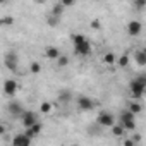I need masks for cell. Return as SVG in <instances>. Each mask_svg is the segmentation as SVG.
Masks as SVG:
<instances>
[{
    "label": "cell",
    "instance_id": "cell-1",
    "mask_svg": "<svg viewBox=\"0 0 146 146\" xmlns=\"http://www.w3.org/2000/svg\"><path fill=\"white\" fill-rule=\"evenodd\" d=\"M72 43H74V53L86 57L91 53V43L84 35H72Z\"/></svg>",
    "mask_w": 146,
    "mask_h": 146
},
{
    "label": "cell",
    "instance_id": "cell-2",
    "mask_svg": "<svg viewBox=\"0 0 146 146\" xmlns=\"http://www.w3.org/2000/svg\"><path fill=\"white\" fill-rule=\"evenodd\" d=\"M129 90H131L132 98H141L143 93H144V90H146V78H144V76L134 78V79L131 81V84H129Z\"/></svg>",
    "mask_w": 146,
    "mask_h": 146
},
{
    "label": "cell",
    "instance_id": "cell-3",
    "mask_svg": "<svg viewBox=\"0 0 146 146\" xmlns=\"http://www.w3.org/2000/svg\"><path fill=\"white\" fill-rule=\"evenodd\" d=\"M120 125H122V129L124 131H134L136 129V119H134V115L131 113V112H122V115H120V122H119Z\"/></svg>",
    "mask_w": 146,
    "mask_h": 146
},
{
    "label": "cell",
    "instance_id": "cell-4",
    "mask_svg": "<svg viewBox=\"0 0 146 146\" xmlns=\"http://www.w3.org/2000/svg\"><path fill=\"white\" fill-rule=\"evenodd\" d=\"M17 64H19V58H17L16 52H7L5 57H4V65L11 72H17Z\"/></svg>",
    "mask_w": 146,
    "mask_h": 146
},
{
    "label": "cell",
    "instance_id": "cell-5",
    "mask_svg": "<svg viewBox=\"0 0 146 146\" xmlns=\"http://www.w3.org/2000/svg\"><path fill=\"white\" fill-rule=\"evenodd\" d=\"M76 103H78V108L79 110H83V112H88V110H93L95 108V102L90 98V96H86V95H79L78 98H76Z\"/></svg>",
    "mask_w": 146,
    "mask_h": 146
},
{
    "label": "cell",
    "instance_id": "cell-6",
    "mask_svg": "<svg viewBox=\"0 0 146 146\" xmlns=\"http://www.w3.org/2000/svg\"><path fill=\"white\" fill-rule=\"evenodd\" d=\"M36 122H38V119H36L35 112H31V110H24V112L21 113V124H23L24 129H29V127L35 125Z\"/></svg>",
    "mask_w": 146,
    "mask_h": 146
},
{
    "label": "cell",
    "instance_id": "cell-7",
    "mask_svg": "<svg viewBox=\"0 0 146 146\" xmlns=\"http://www.w3.org/2000/svg\"><path fill=\"white\" fill-rule=\"evenodd\" d=\"M96 124H98L100 127H112V125L115 124V117H113L110 112H102V113L98 115V119H96Z\"/></svg>",
    "mask_w": 146,
    "mask_h": 146
},
{
    "label": "cell",
    "instance_id": "cell-8",
    "mask_svg": "<svg viewBox=\"0 0 146 146\" xmlns=\"http://www.w3.org/2000/svg\"><path fill=\"white\" fill-rule=\"evenodd\" d=\"M4 93L7 96H14L17 93V81L16 79H5L4 81Z\"/></svg>",
    "mask_w": 146,
    "mask_h": 146
},
{
    "label": "cell",
    "instance_id": "cell-9",
    "mask_svg": "<svg viewBox=\"0 0 146 146\" xmlns=\"http://www.w3.org/2000/svg\"><path fill=\"white\" fill-rule=\"evenodd\" d=\"M7 112H9L11 115H14V117H21V113H23L24 110H23V105H21L19 102L12 100V102L7 103Z\"/></svg>",
    "mask_w": 146,
    "mask_h": 146
},
{
    "label": "cell",
    "instance_id": "cell-10",
    "mask_svg": "<svg viewBox=\"0 0 146 146\" xmlns=\"http://www.w3.org/2000/svg\"><path fill=\"white\" fill-rule=\"evenodd\" d=\"M31 141L26 134H16L12 137V146H31Z\"/></svg>",
    "mask_w": 146,
    "mask_h": 146
},
{
    "label": "cell",
    "instance_id": "cell-11",
    "mask_svg": "<svg viewBox=\"0 0 146 146\" xmlns=\"http://www.w3.org/2000/svg\"><path fill=\"white\" fill-rule=\"evenodd\" d=\"M141 31H143V24H141L139 21H131V23L127 24V33H129L131 36H137Z\"/></svg>",
    "mask_w": 146,
    "mask_h": 146
},
{
    "label": "cell",
    "instance_id": "cell-12",
    "mask_svg": "<svg viewBox=\"0 0 146 146\" xmlns=\"http://www.w3.org/2000/svg\"><path fill=\"white\" fill-rule=\"evenodd\" d=\"M40 132H41V124H40V122H36L35 125H31L29 129H26V132H24V134H26L29 139H33V137H38V136H40Z\"/></svg>",
    "mask_w": 146,
    "mask_h": 146
},
{
    "label": "cell",
    "instance_id": "cell-13",
    "mask_svg": "<svg viewBox=\"0 0 146 146\" xmlns=\"http://www.w3.org/2000/svg\"><path fill=\"white\" fill-rule=\"evenodd\" d=\"M60 55H62V53H60V50H58L57 46H48V48L45 50V57L50 58V60H57Z\"/></svg>",
    "mask_w": 146,
    "mask_h": 146
},
{
    "label": "cell",
    "instance_id": "cell-14",
    "mask_svg": "<svg viewBox=\"0 0 146 146\" xmlns=\"http://www.w3.org/2000/svg\"><path fill=\"white\" fill-rule=\"evenodd\" d=\"M134 60L139 67H144L146 65V52L144 50H136L134 52Z\"/></svg>",
    "mask_w": 146,
    "mask_h": 146
},
{
    "label": "cell",
    "instance_id": "cell-15",
    "mask_svg": "<svg viewBox=\"0 0 146 146\" xmlns=\"http://www.w3.org/2000/svg\"><path fill=\"white\" fill-rule=\"evenodd\" d=\"M64 11H65V7H64L60 2H57V4H53V7H52L50 14H52V16H55V17H60V19H62V14H64Z\"/></svg>",
    "mask_w": 146,
    "mask_h": 146
},
{
    "label": "cell",
    "instance_id": "cell-16",
    "mask_svg": "<svg viewBox=\"0 0 146 146\" xmlns=\"http://www.w3.org/2000/svg\"><path fill=\"white\" fill-rule=\"evenodd\" d=\"M141 110H143V105H141V103H137V102H131V103H129V108H127V112H131L132 115H137V113H141Z\"/></svg>",
    "mask_w": 146,
    "mask_h": 146
},
{
    "label": "cell",
    "instance_id": "cell-17",
    "mask_svg": "<svg viewBox=\"0 0 146 146\" xmlns=\"http://www.w3.org/2000/svg\"><path fill=\"white\" fill-rule=\"evenodd\" d=\"M115 60H117V57H115V53H112V52H108V53H105V55H103V62H105L107 65L115 64Z\"/></svg>",
    "mask_w": 146,
    "mask_h": 146
},
{
    "label": "cell",
    "instance_id": "cell-18",
    "mask_svg": "<svg viewBox=\"0 0 146 146\" xmlns=\"http://www.w3.org/2000/svg\"><path fill=\"white\" fill-rule=\"evenodd\" d=\"M124 132H125V131L122 129V125H120V124H113V125H112V134H113V136L122 137V136H124Z\"/></svg>",
    "mask_w": 146,
    "mask_h": 146
},
{
    "label": "cell",
    "instance_id": "cell-19",
    "mask_svg": "<svg viewBox=\"0 0 146 146\" xmlns=\"http://www.w3.org/2000/svg\"><path fill=\"white\" fill-rule=\"evenodd\" d=\"M46 23H48V26H50V28H55V26H58L60 17H55V16L48 14V16H46Z\"/></svg>",
    "mask_w": 146,
    "mask_h": 146
},
{
    "label": "cell",
    "instance_id": "cell-20",
    "mask_svg": "<svg viewBox=\"0 0 146 146\" xmlns=\"http://www.w3.org/2000/svg\"><path fill=\"white\" fill-rule=\"evenodd\" d=\"M29 72H31V74H38V72H41V64L40 62H31L29 64Z\"/></svg>",
    "mask_w": 146,
    "mask_h": 146
},
{
    "label": "cell",
    "instance_id": "cell-21",
    "mask_svg": "<svg viewBox=\"0 0 146 146\" xmlns=\"http://www.w3.org/2000/svg\"><path fill=\"white\" fill-rule=\"evenodd\" d=\"M115 62H119V67H127V65H129V55L124 53V55H120L119 60H115Z\"/></svg>",
    "mask_w": 146,
    "mask_h": 146
},
{
    "label": "cell",
    "instance_id": "cell-22",
    "mask_svg": "<svg viewBox=\"0 0 146 146\" xmlns=\"http://www.w3.org/2000/svg\"><path fill=\"white\" fill-rule=\"evenodd\" d=\"M40 112H41V113H50V112H52V103H50V102H43V103L40 105Z\"/></svg>",
    "mask_w": 146,
    "mask_h": 146
},
{
    "label": "cell",
    "instance_id": "cell-23",
    "mask_svg": "<svg viewBox=\"0 0 146 146\" xmlns=\"http://www.w3.org/2000/svg\"><path fill=\"white\" fill-rule=\"evenodd\" d=\"M58 100L64 102V103H67V102L70 100V91H67V90H65V91H60V93H58Z\"/></svg>",
    "mask_w": 146,
    "mask_h": 146
},
{
    "label": "cell",
    "instance_id": "cell-24",
    "mask_svg": "<svg viewBox=\"0 0 146 146\" xmlns=\"http://www.w3.org/2000/svg\"><path fill=\"white\" fill-rule=\"evenodd\" d=\"M67 64H69V57H67V55H60V57L57 58V65H58V67H65Z\"/></svg>",
    "mask_w": 146,
    "mask_h": 146
},
{
    "label": "cell",
    "instance_id": "cell-25",
    "mask_svg": "<svg viewBox=\"0 0 146 146\" xmlns=\"http://www.w3.org/2000/svg\"><path fill=\"white\" fill-rule=\"evenodd\" d=\"M12 23H14L12 17H4V19H0V24H5V26H11Z\"/></svg>",
    "mask_w": 146,
    "mask_h": 146
},
{
    "label": "cell",
    "instance_id": "cell-26",
    "mask_svg": "<svg viewBox=\"0 0 146 146\" xmlns=\"http://www.w3.org/2000/svg\"><path fill=\"white\" fill-rule=\"evenodd\" d=\"M124 146H137V144H136L131 137H127V139H124Z\"/></svg>",
    "mask_w": 146,
    "mask_h": 146
},
{
    "label": "cell",
    "instance_id": "cell-27",
    "mask_svg": "<svg viewBox=\"0 0 146 146\" xmlns=\"http://www.w3.org/2000/svg\"><path fill=\"white\" fill-rule=\"evenodd\" d=\"M136 7H137V9H144V7H146V2H144V0H137V2H136Z\"/></svg>",
    "mask_w": 146,
    "mask_h": 146
},
{
    "label": "cell",
    "instance_id": "cell-28",
    "mask_svg": "<svg viewBox=\"0 0 146 146\" xmlns=\"http://www.w3.org/2000/svg\"><path fill=\"white\" fill-rule=\"evenodd\" d=\"M91 28H93V29H100V21H96V19L91 21Z\"/></svg>",
    "mask_w": 146,
    "mask_h": 146
},
{
    "label": "cell",
    "instance_id": "cell-29",
    "mask_svg": "<svg viewBox=\"0 0 146 146\" xmlns=\"http://www.w3.org/2000/svg\"><path fill=\"white\" fill-rule=\"evenodd\" d=\"M131 139H132L134 143H137V141H141V134H134V136H132Z\"/></svg>",
    "mask_w": 146,
    "mask_h": 146
},
{
    "label": "cell",
    "instance_id": "cell-30",
    "mask_svg": "<svg viewBox=\"0 0 146 146\" xmlns=\"http://www.w3.org/2000/svg\"><path fill=\"white\" fill-rule=\"evenodd\" d=\"M4 134H5V125L0 124V136H4Z\"/></svg>",
    "mask_w": 146,
    "mask_h": 146
},
{
    "label": "cell",
    "instance_id": "cell-31",
    "mask_svg": "<svg viewBox=\"0 0 146 146\" xmlns=\"http://www.w3.org/2000/svg\"><path fill=\"white\" fill-rule=\"evenodd\" d=\"M70 146H79V144H70Z\"/></svg>",
    "mask_w": 146,
    "mask_h": 146
}]
</instances>
